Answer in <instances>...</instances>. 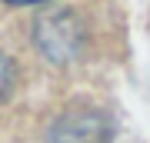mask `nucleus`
I'll return each mask as SVG.
<instances>
[{"label": "nucleus", "mask_w": 150, "mask_h": 143, "mask_svg": "<svg viewBox=\"0 0 150 143\" xmlns=\"http://www.w3.org/2000/svg\"><path fill=\"white\" fill-rule=\"evenodd\" d=\"M47 143H110V120L90 106H70L50 123Z\"/></svg>", "instance_id": "nucleus-1"}, {"label": "nucleus", "mask_w": 150, "mask_h": 143, "mask_svg": "<svg viewBox=\"0 0 150 143\" xmlns=\"http://www.w3.org/2000/svg\"><path fill=\"white\" fill-rule=\"evenodd\" d=\"M37 43L47 50V57L67 60L70 53L80 47V27L74 23L70 13H54L37 27Z\"/></svg>", "instance_id": "nucleus-2"}, {"label": "nucleus", "mask_w": 150, "mask_h": 143, "mask_svg": "<svg viewBox=\"0 0 150 143\" xmlns=\"http://www.w3.org/2000/svg\"><path fill=\"white\" fill-rule=\"evenodd\" d=\"M13 83H17V67H13L10 57H4V53H0V103L13 93Z\"/></svg>", "instance_id": "nucleus-3"}, {"label": "nucleus", "mask_w": 150, "mask_h": 143, "mask_svg": "<svg viewBox=\"0 0 150 143\" xmlns=\"http://www.w3.org/2000/svg\"><path fill=\"white\" fill-rule=\"evenodd\" d=\"M7 4H17V7H27V4H43V0H7Z\"/></svg>", "instance_id": "nucleus-4"}]
</instances>
